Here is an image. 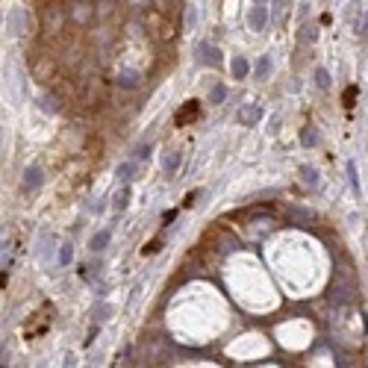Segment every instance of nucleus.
<instances>
[{"mask_svg": "<svg viewBox=\"0 0 368 368\" xmlns=\"http://www.w3.org/2000/svg\"><path fill=\"white\" fill-rule=\"evenodd\" d=\"M268 21H271V9H268V3H253V9L247 12V24H250V30L253 33H262L268 27Z\"/></svg>", "mask_w": 368, "mask_h": 368, "instance_id": "nucleus-1", "label": "nucleus"}, {"mask_svg": "<svg viewBox=\"0 0 368 368\" xmlns=\"http://www.w3.org/2000/svg\"><path fill=\"white\" fill-rule=\"evenodd\" d=\"M259 115H262V109H259L256 103H247L245 109H239V112H236V121H239L242 127H253V124L259 121Z\"/></svg>", "mask_w": 368, "mask_h": 368, "instance_id": "nucleus-2", "label": "nucleus"}, {"mask_svg": "<svg viewBox=\"0 0 368 368\" xmlns=\"http://www.w3.org/2000/svg\"><path fill=\"white\" fill-rule=\"evenodd\" d=\"M218 59H221V50H218V47H212L209 41H201V44H198V62H201V65H218Z\"/></svg>", "mask_w": 368, "mask_h": 368, "instance_id": "nucleus-3", "label": "nucleus"}, {"mask_svg": "<svg viewBox=\"0 0 368 368\" xmlns=\"http://www.w3.org/2000/svg\"><path fill=\"white\" fill-rule=\"evenodd\" d=\"M198 112H201L198 101H189L183 109H180V112H177V115H174V124H177V127H186L192 118H198Z\"/></svg>", "mask_w": 368, "mask_h": 368, "instance_id": "nucleus-4", "label": "nucleus"}, {"mask_svg": "<svg viewBox=\"0 0 368 368\" xmlns=\"http://www.w3.org/2000/svg\"><path fill=\"white\" fill-rule=\"evenodd\" d=\"M109 239H112V227H103V230H98V233L92 236V242H89V250H103L106 245H109Z\"/></svg>", "mask_w": 368, "mask_h": 368, "instance_id": "nucleus-5", "label": "nucleus"}, {"mask_svg": "<svg viewBox=\"0 0 368 368\" xmlns=\"http://www.w3.org/2000/svg\"><path fill=\"white\" fill-rule=\"evenodd\" d=\"M230 71H233V80H245V77L250 74V62H247L245 56H233V62H230Z\"/></svg>", "mask_w": 368, "mask_h": 368, "instance_id": "nucleus-6", "label": "nucleus"}, {"mask_svg": "<svg viewBox=\"0 0 368 368\" xmlns=\"http://www.w3.org/2000/svg\"><path fill=\"white\" fill-rule=\"evenodd\" d=\"M180 159H183V153H180V150H168L165 156H162V168H165L168 174H177Z\"/></svg>", "mask_w": 368, "mask_h": 368, "instance_id": "nucleus-7", "label": "nucleus"}, {"mask_svg": "<svg viewBox=\"0 0 368 368\" xmlns=\"http://www.w3.org/2000/svg\"><path fill=\"white\" fill-rule=\"evenodd\" d=\"M41 186V168H27L24 171V189H38Z\"/></svg>", "mask_w": 368, "mask_h": 368, "instance_id": "nucleus-8", "label": "nucleus"}, {"mask_svg": "<svg viewBox=\"0 0 368 368\" xmlns=\"http://www.w3.org/2000/svg\"><path fill=\"white\" fill-rule=\"evenodd\" d=\"M301 180L306 183V186H312V189H318V186H321V177H318V171H315V168H309V165L301 168Z\"/></svg>", "mask_w": 368, "mask_h": 368, "instance_id": "nucleus-9", "label": "nucleus"}, {"mask_svg": "<svg viewBox=\"0 0 368 368\" xmlns=\"http://www.w3.org/2000/svg\"><path fill=\"white\" fill-rule=\"evenodd\" d=\"M127 206H130V189L124 186V189H118V192H115L112 209H115V212H121V209H127Z\"/></svg>", "mask_w": 368, "mask_h": 368, "instance_id": "nucleus-10", "label": "nucleus"}, {"mask_svg": "<svg viewBox=\"0 0 368 368\" xmlns=\"http://www.w3.org/2000/svg\"><path fill=\"white\" fill-rule=\"evenodd\" d=\"M224 98H227V86L224 83H215L212 92H209V103H221Z\"/></svg>", "mask_w": 368, "mask_h": 368, "instance_id": "nucleus-11", "label": "nucleus"}, {"mask_svg": "<svg viewBox=\"0 0 368 368\" xmlns=\"http://www.w3.org/2000/svg\"><path fill=\"white\" fill-rule=\"evenodd\" d=\"M198 27V6H186V30L192 33Z\"/></svg>", "mask_w": 368, "mask_h": 368, "instance_id": "nucleus-12", "label": "nucleus"}, {"mask_svg": "<svg viewBox=\"0 0 368 368\" xmlns=\"http://www.w3.org/2000/svg\"><path fill=\"white\" fill-rule=\"evenodd\" d=\"M315 86H318V89H330V74H327V68H315Z\"/></svg>", "mask_w": 368, "mask_h": 368, "instance_id": "nucleus-13", "label": "nucleus"}, {"mask_svg": "<svg viewBox=\"0 0 368 368\" xmlns=\"http://www.w3.org/2000/svg\"><path fill=\"white\" fill-rule=\"evenodd\" d=\"M301 141L306 144V147H309V144H315V141H318V133H315V130H312V127L306 124V127L301 130Z\"/></svg>", "mask_w": 368, "mask_h": 368, "instance_id": "nucleus-14", "label": "nucleus"}, {"mask_svg": "<svg viewBox=\"0 0 368 368\" xmlns=\"http://www.w3.org/2000/svg\"><path fill=\"white\" fill-rule=\"evenodd\" d=\"M271 74V56H259L256 62V77H268Z\"/></svg>", "mask_w": 368, "mask_h": 368, "instance_id": "nucleus-15", "label": "nucleus"}, {"mask_svg": "<svg viewBox=\"0 0 368 368\" xmlns=\"http://www.w3.org/2000/svg\"><path fill=\"white\" fill-rule=\"evenodd\" d=\"M133 168H135V162H124V165H118V177H121V183L133 180Z\"/></svg>", "mask_w": 368, "mask_h": 368, "instance_id": "nucleus-16", "label": "nucleus"}, {"mask_svg": "<svg viewBox=\"0 0 368 368\" xmlns=\"http://www.w3.org/2000/svg\"><path fill=\"white\" fill-rule=\"evenodd\" d=\"M71 256H74V247H71V245H62V247H59V265L62 268L71 265Z\"/></svg>", "mask_w": 368, "mask_h": 368, "instance_id": "nucleus-17", "label": "nucleus"}, {"mask_svg": "<svg viewBox=\"0 0 368 368\" xmlns=\"http://www.w3.org/2000/svg\"><path fill=\"white\" fill-rule=\"evenodd\" d=\"M348 180H351V189L360 195V180H357V165L354 162H348Z\"/></svg>", "mask_w": 368, "mask_h": 368, "instance_id": "nucleus-18", "label": "nucleus"}, {"mask_svg": "<svg viewBox=\"0 0 368 368\" xmlns=\"http://www.w3.org/2000/svg\"><path fill=\"white\" fill-rule=\"evenodd\" d=\"M357 35H360L363 41H368V12H366V18L360 21V27H357Z\"/></svg>", "mask_w": 368, "mask_h": 368, "instance_id": "nucleus-19", "label": "nucleus"}, {"mask_svg": "<svg viewBox=\"0 0 368 368\" xmlns=\"http://www.w3.org/2000/svg\"><path fill=\"white\" fill-rule=\"evenodd\" d=\"M159 247H162V242H159V239H153V242H150V245H144V250H141V253H144V256H147V253H156V250H159Z\"/></svg>", "mask_w": 368, "mask_h": 368, "instance_id": "nucleus-20", "label": "nucleus"}, {"mask_svg": "<svg viewBox=\"0 0 368 368\" xmlns=\"http://www.w3.org/2000/svg\"><path fill=\"white\" fill-rule=\"evenodd\" d=\"M135 83H138V80H135V74H121V86H130V89H133Z\"/></svg>", "mask_w": 368, "mask_h": 368, "instance_id": "nucleus-21", "label": "nucleus"}, {"mask_svg": "<svg viewBox=\"0 0 368 368\" xmlns=\"http://www.w3.org/2000/svg\"><path fill=\"white\" fill-rule=\"evenodd\" d=\"M354 98H357V89H348V92H345V103L354 106Z\"/></svg>", "mask_w": 368, "mask_h": 368, "instance_id": "nucleus-22", "label": "nucleus"}, {"mask_svg": "<svg viewBox=\"0 0 368 368\" xmlns=\"http://www.w3.org/2000/svg\"><path fill=\"white\" fill-rule=\"evenodd\" d=\"M195 198H198V192H189V195H186V203H183V206H192V203H195Z\"/></svg>", "mask_w": 368, "mask_h": 368, "instance_id": "nucleus-23", "label": "nucleus"}, {"mask_svg": "<svg viewBox=\"0 0 368 368\" xmlns=\"http://www.w3.org/2000/svg\"><path fill=\"white\" fill-rule=\"evenodd\" d=\"M174 218H177V212H174V209H171V212H165V215H162V221H165V224H171Z\"/></svg>", "mask_w": 368, "mask_h": 368, "instance_id": "nucleus-24", "label": "nucleus"}, {"mask_svg": "<svg viewBox=\"0 0 368 368\" xmlns=\"http://www.w3.org/2000/svg\"><path fill=\"white\" fill-rule=\"evenodd\" d=\"M256 3H262V0H256ZM265 3H268V0H265Z\"/></svg>", "mask_w": 368, "mask_h": 368, "instance_id": "nucleus-25", "label": "nucleus"}]
</instances>
